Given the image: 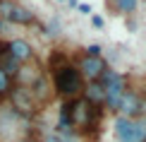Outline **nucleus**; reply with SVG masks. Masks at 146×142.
Here are the masks:
<instances>
[{
    "label": "nucleus",
    "instance_id": "obj_1",
    "mask_svg": "<svg viewBox=\"0 0 146 142\" xmlns=\"http://www.w3.org/2000/svg\"><path fill=\"white\" fill-rule=\"evenodd\" d=\"M65 111H67V123L72 130L96 128V123L101 118V106H91L86 99H72L65 104Z\"/></svg>",
    "mask_w": 146,
    "mask_h": 142
},
{
    "label": "nucleus",
    "instance_id": "obj_2",
    "mask_svg": "<svg viewBox=\"0 0 146 142\" xmlns=\"http://www.w3.org/2000/svg\"><path fill=\"white\" fill-rule=\"evenodd\" d=\"M53 87H55V92H58L60 96H77L79 92L84 89V79H82V75H79L77 67L67 63L65 67L55 70Z\"/></svg>",
    "mask_w": 146,
    "mask_h": 142
},
{
    "label": "nucleus",
    "instance_id": "obj_3",
    "mask_svg": "<svg viewBox=\"0 0 146 142\" xmlns=\"http://www.w3.org/2000/svg\"><path fill=\"white\" fill-rule=\"evenodd\" d=\"M98 82H101L103 92H106V104H103V106H108L110 111H117L120 99H122V94L127 92V79L120 75V72H115V70H106Z\"/></svg>",
    "mask_w": 146,
    "mask_h": 142
},
{
    "label": "nucleus",
    "instance_id": "obj_4",
    "mask_svg": "<svg viewBox=\"0 0 146 142\" xmlns=\"http://www.w3.org/2000/svg\"><path fill=\"white\" fill-rule=\"evenodd\" d=\"M10 99H12V111H15L17 116H34L36 111H38V104H36V99L31 96L29 87H22V84L12 87Z\"/></svg>",
    "mask_w": 146,
    "mask_h": 142
},
{
    "label": "nucleus",
    "instance_id": "obj_5",
    "mask_svg": "<svg viewBox=\"0 0 146 142\" xmlns=\"http://www.w3.org/2000/svg\"><path fill=\"white\" fill-rule=\"evenodd\" d=\"M115 137H117V142H144L146 133H144L141 123L120 116V118L115 120Z\"/></svg>",
    "mask_w": 146,
    "mask_h": 142
},
{
    "label": "nucleus",
    "instance_id": "obj_6",
    "mask_svg": "<svg viewBox=\"0 0 146 142\" xmlns=\"http://www.w3.org/2000/svg\"><path fill=\"white\" fill-rule=\"evenodd\" d=\"M77 70H79V75H82V79L98 82L103 77V72L108 70V65H106V60H103L101 55H82L79 63H77Z\"/></svg>",
    "mask_w": 146,
    "mask_h": 142
},
{
    "label": "nucleus",
    "instance_id": "obj_7",
    "mask_svg": "<svg viewBox=\"0 0 146 142\" xmlns=\"http://www.w3.org/2000/svg\"><path fill=\"white\" fill-rule=\"evenodd\" d=\"M117 111L122 113V118H129V120H134L137 116H144V101H141V96H139L137 92L127 89L122 94V99H120Z\"/></svg>",
    "mask_w": 146,
    "mask_h": 142
},
{
    "label": "nucleus",
    "instance_id": "obj_8",
    "mask_svg": "<svg viewBox=\"0 0 146 142\" xmlns=\"http://www.w3.org/2000/svg\"><path fill=\"white\" fill-rule=\"evenodd\" d=\"M17 133H19V116L12 108H3L0 111V137L10 142L12 137H17Z\"/></svg>",
    "mask_w": 146,
    "mask_h": 142
},
{
    "label": "nucleus",
    "instance_id": "obj_9",
    "mask_svg": "<svg viewBox=\"0 0 146 142\" xmlns=\"http://www.w3.org/2000/svg\"><path fill=\"white\" fill-rule=\"evenodd\" d=\"M7 53H10L19 65L34 58V48H31V44H29V41H24V39H12V41H7Z\"/></svg>",
    "mask_w": 146,
    "mask_h": 142
},
{
    "label": "nucleus",
    "instance_id": "obj_10",
    "mask_svg": "<svg viewBox=\"0 0 146 142\" xmlns=\"http://www.w3.org/2000/svg\"><path fill=\"white\" fill-rule=\"evenodd\" d=\"M82 99H86L91 106H103V104H106V92H103L101 82H89Z\"/></svg>",
    "mask_w": 146,
    "mask_h": 142
},
{
    "label": "nucleus",
    "instance_id": "obj_11",
    "mask_svg": "<svg viewBox=\"0 0 146 142\" xmlns=\"http://www.w3.org/2000/svg\"><path fill=\"white\" fill-rule=\"evenodd\" d=\"M7 20H10V22H15V24H31L36 17H34V12H31V10L22 7V5H12Z\"/></svg>",
    "mask_w": 146,
    "mask_h": 142
},
{
    "label": "nucleus",
    "instance_id": "obj_12",
    "mask_svg": "<svg viewBox=\"0 0 146 142\" xmlns=\"http://www.w3.org/2000/svg\"><path fill=\"white\" fill-rule=\"evenodd\" d=\"M108 3H110L117 12H122V15H129V12H134V10H137L139 0H108Z\"/></svg>",
    "mask_w": 146,
    "mask_h": 142
},
{
    "label": "nucleus",
    "instance_id": "obj_13",
    "mask_svg": "<svg viewBox=\"0 0 146 142\" xmlns=\"http://www.w3.org/2000/svg\"><path fill=\"white\" fill-rule=\"evenodd\" d=\"M48 65H50V70L55 72V70H60V67L67 65V58H65L62 53H53V55H50V60H48Z\"/></svg>",
    "mask_w": 146,
    "mask_h": 142
},
{
    "label": "nucleus",
    "instance_id": "obj_14",
    "mask_svg": "<svg viewBox=\"0 0 146 142\" xmlns=\"http://www.w3.org/2000/svg\"><path fill=\"white\" fill-rule=\"evenodd\" d=\"M10 92H12V77L0 70V96H7Z\"/></svg>",
    "mask_w": 146,
    "mask_h": 142
},
{
    "label": "nucleus",
    "instance_id": "obj_15",
    "mask_svg": "<svg viewBox=\"0 0 146 142\" xmlns=\"http://www.w3.org/2000/svg\"><path fill=\"white\" fill-rule=\"evenodd\" d=\"M12 0H0V15L5 17V20H7V15H10V10H12Z\"/></svg>",
    "mask_w": 146,
    "mask_h": 142
},
{
    "label": "nucleus",
    "instance_id": "obj_16",
    "mask_svg": "<svg viewBox=\"0 0 146 142\" xmlns=\"http://www.w3.org/2000/svg\"><path fill=\"white\" fill-rule=\"evenodd\" d=\"M84 55H101V46H98V44H91Z\"/></svg>",
    "mask_w": 146,
    "mask_h": 142
},
{
    "label": "nucleus",
    "instance_id": "obj_17",
    "mask_svg": "<svg viewBox=\"0 0 146 142\" xmlns=\"http://www.w3.org/2000/svg\"><path fill=\"white\" fill-rule=\"evenodd\" d=\"M91 22H94V27H98V29L103 27V20H101V17H94V20H91Z\"/></svg>",
    "mask_w": 146,
    "mask_h": 142
},
{
    "label": "nucleus",
    "instance_id": "obj_18",
    "mask_svg": "<svg viewBox=\"0 0 146 142\" xmlns=\"http://www.w3.org/2000/svg\"><path fill=\"white\" fill-rule=\"evenodd\" d=\"M79 12H84V15H89V12H91V7H89V5H79Z\"/></svg>",
    "mask_w": 146,
    "mask_h": 142
},
{
    "label": "nucleus",
    "instance_id": "obj_19",
    "mask_svg": "<svg viewBox=\"0 0 146 142\" xmlns=\"http://www.w3.org/2000/svg\"><path fill=\"white\" fill-rule=\"evenodd\" d=\"M46 142H60V140H58V135H48Z\"/></svg>",
    "mask_w": 146,
    "mask_h": 142
},
{
    "label": "nucleus",
    "instance_id": "obj_20",
    "mask_svg": "<svg viewBox=\"0 0 146 142\" xmlns=\"http://www.w3.org/2000/svg\"><path fill=\"white\" fill-rule=\"evenodd\" d=\"M67 3L72 5V7H79V3H77V0H67Z\"/></svg>",
    "mask_w": 146,
    "mask_h": 142
},
{
    "label": "nucleus",
    "instance_id": "obj_21",
    "mask_svg": "<svg viewBox=\"0 0 146 142\" xmlns=\"http://www.w3.org/2000/svg\"><path fill=\"white\" fill-rule=\"evenodd\" d=\"M0 32H3V22H0Z\"/></svg>",
    "mask_w": 146,
    "mask_h": 142
},
{
    "label": "nucleus",
    "instance_id": "obj_22",
    "mask_svg": "<svg viewBox=\"0 0 146 142\" xmlns=\"http://www.w3.org/2000/svg\"><path fill=\"white\" fill-rule=\"evenodd\" d=\"M27 142H36V140H27Z\"/></svg>",
    "mask_w": 146,
    "mask_h": 142
},
{
    "label": "nucleus",
    "instance_id": "obj_23",
    "mask_svg": "<svg viewBox=\"0 0 146 142\" xmlns=\"http://www.w3.org/2000/svg\"><path fill=\"white\" fill-rule=\"evenodd\" d=\"M60 3H67V0H60Z\"/></svg>",
    "mask_w": 146,
    "mask_h": 142
},
{
    "label": "nucleus",
    "instance_id": "obj_24",
    "mask_svg": "<svg viewBox=\"0 0 146 142\" xmlns=\"http://www.w3.org/2000/svg\"><path fill=\"white\" fill-rule=\"evenodd\" d=\"M144 142H146V140H144Z\"/></svg>",
    "mask_w": 146,
    "mask_h": 142
}]
</instances>
